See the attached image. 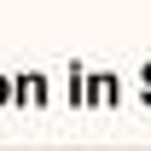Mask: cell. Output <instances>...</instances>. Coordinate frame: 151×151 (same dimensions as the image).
I'll return each instance as SVG.
<instances>
[{"mask_svg":"<svg viewBox=\"0 0 151 151\" xmlns=\"http://www.w3.org/2000/svg\"><path fill=\"white\" fill-rule=\"evenodd\" d=\"M111 151H151V145H111Z\"/></svg>","mask_w":151,"mask_h":151,"instance_id":"6da1fadb","label":"cell"}]
</instances>
